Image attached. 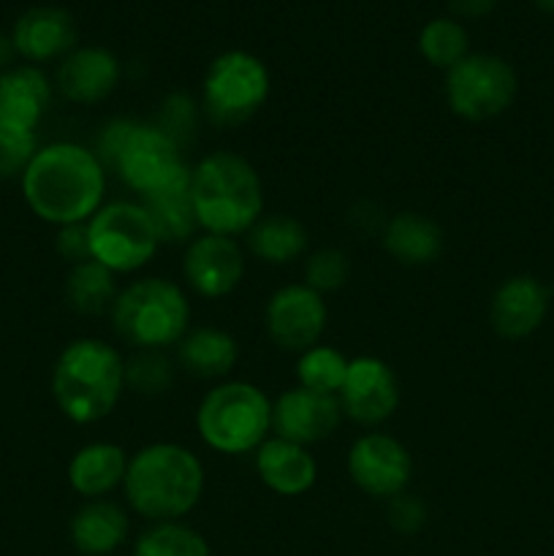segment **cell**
<instances>
[{
    "label": "cell",
    "mask_w": 554,
    "mask_h": 556,
    "mask_svg": "<svg viewBox=\"0 0 554 556\" xmlns=\"http://www.w3.org/2000/svg\"><path fill=\"white\" fill-rule=\"evenodd\" d=\"M54 250L60 258L68 261L71 266L90 261V239H87V223H74V226L58 228L54 237Z\"/></svg>",
    "instance_id": "d590c367"
},
{
    "label": "cell",
    "mask_w": 554,
    "mask_h": 556,
    "mask_svg": "<svg viewBox=\"0 0 554 556\" xmlns=\"http://www.w3.org/2000/svg\"><path fill=\"white\" fill-rule=\"evenodd\" d=\"M128 459L130 456L125 454L123 445L109 440L81 445L68 462L71 489L85 500L109 497L114 489H123Z\"/></svg>",
    "instance_id": "44dd1931"
},
{
    "label": "cell",
    "mask_w": 554,
    "mask_h": 556,
    "mask_svg": "<svg viewBox=\"0 0 554 556\" xmlns=\"http://www.w3.org/2000/svg\"><path fill=\"white\" fill-rule=\"evenodd\" d=\"M248 239V250L261 261V264L269 266H286L293 264L299 255L307 253V228L304 223H299L297 217L282 215H261V220L244 233Z\"/></svg>",
    "instance_id": "d4e9b609"
},
{
    "label": "cell",
    "mask_w": 554,
    "mask_h": 556,
    "mask_svg": "<svg viewBox=\"0 0 554 556\" xmlns=\"http://www.w3.org/2000/svg\"><path fill=\"white\" fill-rule=\"evenodd\" d=\"M134 556H210V543L185 521H158L136 538Z\"/></svg>",
    "instance_id": "f1b7e54d"
},
{
    "label": "cell",
    "mask_w": 554,
    "mask_h": 556,
    "mask_svg": "<svg viewBox=\"0 0 554 556\" xmlns=\"http://www.w3.org/2000/svg\"><path fill=\"white\" fill-rule=\"evenodd\" d=\"M255 476L280 497H302L318 481V462L307 445L272 434L255 451Z\"/></svg>",
    "instance_id": "d6986e66"
},
{
    "label": "cell",
    "mask_w": 554,
    "mask_h": 556,
    "mask_svg": "<svg viewBox=\"0 0 554 556\" xmlns=\"http://www.w3.org/2000/svg\"><path fill=\"white\" fill-rule=\"evenodd\" d=\"M16 58L30 65L63 60L76 49V22L60 5H36L27 9L11 30Z\"/></svg>",
    "instance_id": "ac0fdd59"
},
{
    "label": "cell",
    "mask_w": 554,
    "mask_h": 556,
    "mask_svg": "<svg viewBox=\"0 0 554 556\" xmlns=\"http://www.w3.org/2000/svg\"><path fill=\"white\" fill-rule=\"evenodd\" d=\"M196 432L215 454H255L272 434V400L250 380H221L196 407Z\"/></svg>",
    "instance_id": "52a82bcc"
},
{
    "label": "cell",
    "mask_w": 554,
    "mask_h": 556,
    "mask_svg": "<svg viewBox=\"0 0 554 556\" xmlns=\"http://www.w3.org/2000/svg\"><path fill=\"white\" fill-rule=\"evenodd\" d=\"M351 277V258L340 248H318L304 261V286L324 293L340 291Z\"/></svg>",
    "instance_id": "1f68e13d"
},
{
    "label": "cell",
    "mask_w": 554,
    "mask_h": 556,
    "mask_svg": "<svg viewBox=\"0 0 554 556\" xmlns=\"http://www.w3.org/2000/svg\"><path fill=\"white\" fill-rule=\"evenodd\" d=\"M190 204L199 231L242 237L264 215V182L248 157L217 150L190 168Z\"/></svg>",
    "instance_id": "277c9868"
},
{
    "label": "cell",
    "mask_w": 554,
    "mask_h": 556,
    "mask_svg": "<svg viewBox=\"0 0 554 556\" xmlns=\"http://www.w3.org/2000/svg\"><path fill=\"white\" fill-rule=\"evenodd\" d=\"M418 52L432 68L451 71L470 54L467 27L454 16H435L418 33Z\"/></svg>",
    "instance_id": "83f0119b"
},
{
    "label": "cell",
    "mask_w": 554,
    "mask_h": 556,
    "mask_svg": "<svg viewBox=\"0 0 554 556\" xmlns=\"http://www.w3.org/2000/svg\"><path fill=\"white\" fill-rule=\"evenodd\" d=\"M130 521L123 505L112 500H87L71 516V546L81 556H109L128 541Z\"/></svg>",
    "instance_id": "603a6c76"
},
{
    "label": "cell",
    "mask_w": 554,
    "mask_h": 556,
    "mask_svg": "<svg viewBox=\"0 0 554 556\" xmlns=\"http://www.w3.org/2000/svg\"><path fill=\"white\" fill-rule=\"evenodd\" d=\"M36 152L38 139L33 130L11 128V125L0 123V179L22 177Z\"/></svg>",
    "instance_id": "d6a6232c"
},
{
    "label": "cell",
    "mask_w": 554,
    "mask_h": 556,
    "mask_svg": "<svg viewBox=\"0 0 554 556\" xmlns=\"http://www.w3.org/2000/svg\"><path fill=\"white\" fill-rule=\"evenodd\" d=\"M239 362V342L221 326H193L177 342V364L199 380H228Z\"/></svg>",
    "instance_id": "cb8c5ba5"
},
{
    "label": "cell",
    "mask_w": 554,
    "mask_h": 556,
    "mask_svg": "<svg viewBox=\"0 0 554 556\" xmlns=\"http://www.w3.org/2000/svg\"><path fill=\"white\" fill-rule=\"evenodd\" d=\"M272 92L269 68L244 49L221 52L201 79V112L215 128L231 130L250 123Z\"/></svg>",
    "instance_id": "ba28073f"
},
{
    "label": "cell",
    "mask_w": 554,
    "mask_h": 556,
    "mask_svg": "<svg viewBox=\"0 0 554 556\" xmlns=\"http://www.w3.org/2000/svg\"><path fill=\"white\" fill-rule=\"evenodd\" d=\"M117 293V275L109 271L106 266L96 264L92 258L71 266L68 277H65V302L79 315L92 318V315L112 313Z\"/></svg>",
    "instance_id": "484cf974"
},
{
    "label": "cell",
    "mask_w": 554,
    "mask_h": 556,
    "mask_svg": "<svg viewBox=\"0 0 554 556\" xmlns=\"http://www.w3.org/2000/svg\"><path fill=\"white\" fill-rule=\"evenodd\" d=\"M348 476L358 492L389 503L411 486L413 456L394 434L367 432L348 451Z\"/></svg>",
    "instance_id": "8fae6325"
},
{
    "label": "cell",
    "mask_w": 554,
    "mask_h": 556,
    "mask_svg": "<svg viewBox=\"0 0 554 556\" xmlns=\"http://www.w3.org/2000/svg\"><path fill=\"white\" fill-rule=\"evenodd\" d=\"M20 185L27 210L54 228L87 223L106 204V166L76 141L38 147Z\"/></svg>",
    "instance_id": "6da1fadb"
},
{
    "label": "cell",
    "mask_w": 554,
    "mask_h": 556,
    "mask_svg": "<svg viewBox=\"0 0 554 556\" xmlns=\"http://www.w3.org/2000/svg\"><path fill=\"white\" fill-rule=\"evenodd\" d=\"M112 326L134 351H166L190 329V299L166 277H139L117 293Z\"/></svg>",
    "instance_id": "8992f818"
},
{
    "label": "cell",
    "mask_w": 554,
    "mask_h": 556,
    "mask_svg": "<svg viewBox=\"0 0 554 556\" xmlns=\"http://www.w3.org/2000/svg\"><path fill=\"white\" fill-rule=\"evenodd\" d=\"M389 525L394 527L400 535H416L424 525H427V505L416 494H396L389 500Z\"/></svg>",
    "instance_id": "836d02e7"
},
{
    "label": "cell",
    "mask_w": 554,
    "mask_h": 556,
    "mask_svg": "<svg viewBox=\"0 0 554 556\" xmlns=\"http://www.w3.org/2000/svg\"><path fill=\"white\" fill-rule=\"evenodd\" d=\"M342 416L345 413H342L340 396L293 386L272 400V434L310 448L329 440L340 429Z\"/></svg>",
    "instance_id": "9a60e30c"
},
{
    "label": "cell",
    "mask_w": 554,
    "mask_h": 556,
    "mask_svg": "<svg viewBox=\"0 0 554 556\" xmlns=\"http://www.w3.org/2000/svg\"><path fill=\"white\" fill-rule=\"evenodd\" d=\"M141 204H144L147 215H150L161 242L188 244L196 233H201L193 204H190L188 188L152 195V199H144Z\"/></svg>",
    "instance_id": "4316f807"
},
{
    "label": "cell",
    "mask_w": 554,
    "mask_h": 556,
    "mask_svg": "<svg viewBox=\"0 0 554 556\" xmlns=\"http://www.w3.org/2000/svg\"><path fill=\"white\" fill-rule=\"evenodd\" d=\"M182 277L201 299H226L244 277V250L234 237L196 233L185 244Z\"/></svg>",
    "instance_id": "4fadbf2b"
},
{
    "label": "cell",
    "mask_w": 554,
    "mask_h": 556,
    "mask_svg": "<svg viewBox=\"0 0 554 556\" xmlns=\"http://www.w3.org/2000/svg\"><path fill=\"white\" fill-rule=\"evenodd\" d=\"M90 258L114 275L141 271L161 250V237L141 201H109L87 220Z\"/></svg>",
    "instance_id": "9c48e42d"
},
{
    "label": "cell",
    "mask_w": 554,
    "mask_h": 556,
    "mask_svg": "<svg viewBox=\"0 0 554 556\" xmlns=\"http://www.w3.org/2000/svg\"><path fill=\"white\" fill-rule=\"evenodd\" d=\"M351 358L331 345H313L297 358V380L302 389L318 391V394H340L345 383V372Z\"/></svg>",
    "instance_id": "f546056e"
},
{
    "label": "cell",
    "mask_w": 554,
    "mask_h": 556,
    "mask_svg": "<svg viewBox=\"0 0 554 556\" xmlns=\"http://www.w3.org/2000/svg\"><path fill=\"white\" fill-rule=\"evenodd\" d=\"M552 288L536 275H511L489 299V324L503 340H527L546 320Z\"/></svg>",
    "instance_id": "2e32d148"
},
{
    "label": "cell",
    "mask_w": 554,
    "mask_h": 556,
    "mask_svg": "<svg viewBox=\"0 0 554 556\" xmlns=\"http://www.w3.org/2000/svg\"><path fill=\"white\" fill-rule=\"evenodd\" d=\"M49 103L52 81L38 65L25 63L0 71V123L36 134Z\"/></svg>",
    "instance_id": "ffe728a7"
},
{
    "label": "cell",
    "mask_w": 554,
    "mask_h": 556,
    "mask_svg": "<svg viewBox=\"0 0 554 556\" xmlns=\"http://www.w3.org/2000/svg\"><path fill=\"white\" fill-rule=\"evenodd\" d=\"M193 123H196L193 98H188L185 92H174V96H168L166 101H163L158 125H161L172 139H177L179 144H182V134L193 130Z\"/></svg>",
    "instance_id": "e575fe53"
},
{
    "label": "cell",
    "mask_w": 554,
    "mask_h": 556,
    "mask_svg": "<svg viewBox=\"0 0 554 556\" xmlns=\"http://www.w3.org/2000/svg\"><path fill=\"white\" fill-rule=\"evenodd\" d=\"M204 465L179 443H150L136 451L125 470L123 494L134 514L158 521H182L204 494Z\"/></svg>",
    "instance_id": "3957f363"
},
{
    "label": "cell",
    "mask_w": 554,
    "mask_h": 556,
    "mask_svg": "<svg viewBox=\"0 0 554 556\" xmlns=\"http://www.w3.org/2000/svg\"><path fill=\"white\" fill-rule=\"evenodd\" d=\"M498 3L500 0H449L451 11L456 16H465V20H481V16L492 14Z\"/></svg>",
    "instance_id": "8d00e7d4"
},
{
    "label": "cell",
    "mask_w": 554,
    "mask_h": 556,
    "mask_svg": "<svg viewBox=\"0 0 554 556\" xmlns=\"http://www.w3.org/2000/svg\"><path fill=\"white\" fill-rule=\"evenodd\" d=\"M96 155L114 172L139 201L182 190L190 185V166L182 157V144L158 123H139L117 117L103 125L96 139Z\"/></svg>",
    "instance_id": "7a4b0ae2"
},
{
    "label": "cell",
    "mask_w": 554,
    "mask_h": 556,
    "mask_svg": "<svg viewBox=\"0 0 554 556\" xmlns=\"http://www.w3.org/2000/svg\"><path fill=\"white\" fill-rule=\"evenodd\" d=\"M532 3H536L543 14H554V0H532Z\"/></svg>",
    "instance_id": "f35d334b"
},
{
    "label": "cell",
    "mask_w": 554,
    "mask_h": 556,
    "mask_svg": "<svg viewBox=\"0 0 554 556\" xmlns=\"http://www.w3.org/2000/svg\"><path fill=\"white\" fill-rule=\"evenodd\" d=\"M519 92L516 68L500 54L470 52L445 71L443 96L451 112L465 123H487L508 112Z\"/></svg>",
    "instance_id": "30bf717a"
},
{
    "label": "cell",
    "mask_w": 554,
    "mask_h": 556,
    "mask_svg": "<svg viewBox=\"0 0 554 556\" xmlns=\"http://www.w3.org/2000/svg\"><path fill=\"white\" fill-rule=\"evenodd\" d=\"M174 383V362L166 351H136L125 362V389L139 396H161Z\"/></svg>",
    "instance_id": "4dcf8cb0"
},
{
    "label": "cell",
    "mask_w": 554,
    "mask_h": 556,
    "mask_svg": "<svg viewBox=\"0 0 554 556\" xmlns=\"http://www.w3.org/2000/svg\"><path fill=\"white\" fill-rule=\"evenodd\" d=\"M383 250L402 266H429L443 255L445 233L421 212H396L383 223Z\"/></svg>",
    "instance_id": "7402d4cb"
},
{
    "label": "cell",
    "mask_w": 554,
    "mask_h": 556,
    "mask_svg": "<svg viewBox=\"0 0 554 556\" xmlns=\"http://www.w3.org/2000/svg\"><path fill=\"white\" fill-rule=\"evenodd\" d=\"M337 396L342 413L351 421L362 427H380L400 407V380L383 358L356 356L348 364L345 383Z\"/></svg>",
    "instance_id": "5bb4252c"
},
{
    "label": "cell",
    "mask_w": 554,
    "mask_h": 556,
    "mask_svg": "<svg viewBox=\"0 0 554 556\" xmlns=\"http://www.w3.org/2000/svg\"><path fill=\"white\" fill-rule=\"evenodd\" d=\"M123 79V63L106 47H76L65 54L54 74V87L60 96L79 106L101 103L117 90Z\"/></svg>",
    "instance_id": "e0dca14e"
},
{
    "label": "cell",
    "mask_w": 554,
    "mask_h": 556,
    "mask_svg": "<svg viewBox=\"0 0 554 556\" xmlns=\"http://www.w3.org/2000/svg\"><path fill=\"white\" fill-rule=\"evenodd\" d=\"M14 58H16L14 41H11V36H3V33H0V71L11 68V60Z\"/></svg>",
    "instance_id": "74e56055"
},
{
    "label": "cell",
    "mask_w": 554,
    "mask_h": 556,
    "mask_svg": "<svg viewBox=\"0 0 554 556\" xmlns=\"http://www.w3.org/2000/svg\"><path fill=\"white\" fill-rule=\"evenodd\" d=\"M266 334L280 351L304 353L318 345L329 324V307L324 296L304 282L277 288L266 302Z\"/></svg>",
    "instance_id": "7c38bea8"
},
{
    "label": "cell",
    "mask_w": 554,
    "mask_h": 556,
    "mask_svg": "<svg viewBox=\"0 0 554 556\" xmlns=\"http://www.w3.org/2000/svg\"><path fill=\"white\" fill-rule=\"evenodd\" d=\"M125 394V358L101 337H76L52 367V396L71 424L90 427L114 413Z\"/></svg>",
    "instance_id": "5b68a950"
}]
</instances>
